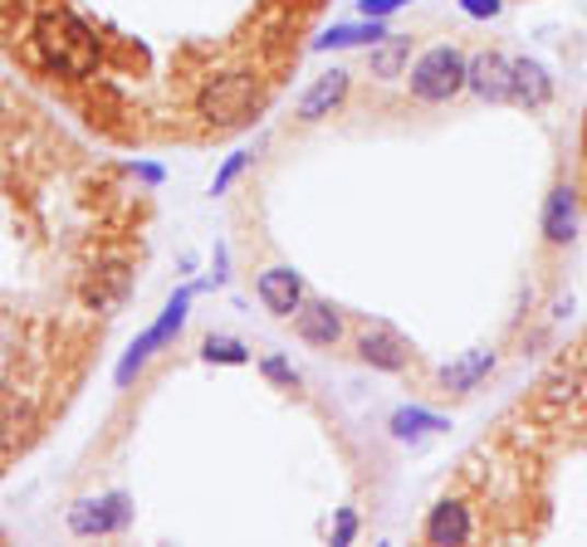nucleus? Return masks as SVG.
<instances>
[{"instance_id": "nucleus-8", "label": "nucleus", "mask_w": 587, "mask_h": 547, "mask_svg": "<svg viewBox=\"0 0 587 547\" xmlns=\"http://www.w3.org/2000/svg\"><path fill=\"white\" fill-rule=\"evenodd\" d=\"M362 357H367V362H377V366H402L406 362V357L396 352V342L382 338V333H377V338L367 333V338H362Z\"/></svg>"}, {"instance_id": "nucleus-5", "label": "nucleus", "mask_w": 587, "mask_h": 547, "mask_svg": "<svg viewBox=\"0 0 587 547\" xmlns=\"http://www.w3.org/2000/svg\"><path fill=\"white\" fill-rule=\"evenodd\" d=\"M343 89H348V73H338V69L323 73V79L299 98V118H309V123H313V118H323V113H329L333 103L343 98Z\"/></svg>"}, {"instance_id": "nucleus-9", "label": "nucleus", "mask_w": 587, "mask_h": 547, "mask_svg": "<svg viewBox=\"0 0 587 547\" xmlns=\"http://www.w3.org/2000/svg\"><path fill=\"white\" fill-rule=\"evenodd\" d=\"M206 357H211V362H216V357H220V362H245V347H240V342H206Z\"/></svg>"}, {"instance_id": "nucleus-6", "label": "nucleus", "mask_w": 587, "mask_h": 547, "mask_svg": "<svg viewBox=\"0 0 587 547\" xmlns=\"http://www.w3.org/2000/svg\"><path fill=\"white\" fill-rule=\"evenodd\" d=\"M260 299H265L269 313H294L299 303V279L289 269H265L260 274Z\"/></svg>"}, {"instance_id": "nucleus-7", "label": "nucleus", "mask_w": 587, "mask_h": 547, "mask_svg": "<svg viewBox=\"0 0 587 547\" xmlns=\"http://www.w3.org/2000/svg\"><path fill=\"white\" fill-rule=\"evenodd\" d=\"M299 338L303 342H319V347L338 342V313H333L329 303H309V309L299 313Z\"/></svg>"}, {"instance_id": "nucleus-4", "label": "nucleus", "mask_w": 587, "mask_h": 547, "mask_svg": "<svg viewBox=\"0 0 587 547\" xmlns=\"http://www.w3.org/2000/svg\"><path fill=\"white\" fill-rule=\"evenodd\" d=\"M69 523H73V533H108V528H123V523H128V509H123V499L79 503Z\"/></svg>"}, {"instance_id": "nucleus-3", "label": "nucleus", "mask_w": 587, "mask_h": 547, "mask_svg": "<svg viewBox=\"0 0 587 547\" xmlns=\"http://www.w3.org/2000/svg\"><path fill=\"white\" fill-rule=\"evenodd\" d=\"M182 318H186V293H182V299L172 303V309H166V318L157 323V328L147 333V338H142V342H138V347H133V352H128V362H123V372H118V382H123V386L133 382V372H138V362H147V352H157V347H162V342L172 338L176 328H182Z\"/></svg>"}, {"instance_id": "nucleus-1", "label": "nucleus", "mask_w": 587, "mask_h": 547, "mask_svg": "<svg viewBox=\"0 0 587 547\" xmlns=\"http://www.w3.org/2000/svg\"><path fill=\"white\" fill-rule=\"evenodd\" d=\"M255 79L250 73H230V79L211 83V89L202 93V113L216 123H240L250 113V103H255Z\"/></svg>"}, {"instance_id": "nucleus-11", "label": "nucleus", "mask_w": 587, "mask_h": 547, "mask_svg": "<svg viewBox=\"0 0 587 547\" xmlns=\"http://www.w3.org/2000/svg\"><path fill=\"white\" fill-rule=\"evenodd\" d=\"M265 372H269V376H279V382H289V366L279 362V357H275V362H265Z\"/></svg>"}, {"instance_id": "nucleus-2", "label": "nucleus", "mask_w": 587, "mask_h": 547, "mask_svg": "<svg viewBox=\"0 0 587 547\" xmlns=\"http://www.w3.org/2000/svg\"><path fill=\"white\" fill-rule=\"evenodd\" d=\"M456 83H460V59L450 55V49H436V55L416 69L412 89L422 93V98H450V93H456Z\"/></svg>"}, {"instance_id": "nucleus-10", "label": "nucleus", "mask_w": 587, "mask_h": 547, "mask_svg": "<svg viewBox=\"0 0 587 547\" xmlns=\"http://www.w3.org/2000/svg\"><path fill=\"white\" fill-rule=\"evenodd\" d=\"M578 186H583V210H587V113H583V142H578Z\"/></svg>"}]
</instances>
